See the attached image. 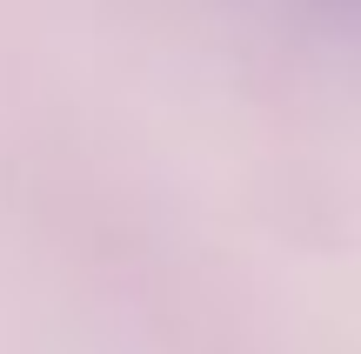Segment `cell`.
<instances>
[{"instance_id":"cell-1","label":"cell","mask_w":361,"mask_h":354,"mask_svg":"<svg viewBox=\"0 0 361 354\" xmlns=\"http://www.w3.org/2000/svg\"><path fill=\"white\" fill-rule=\"evenodd\" d=\"M314 13H328V20H341L348 34H361V0H308Z\"/></svg>"}]
</instances>
